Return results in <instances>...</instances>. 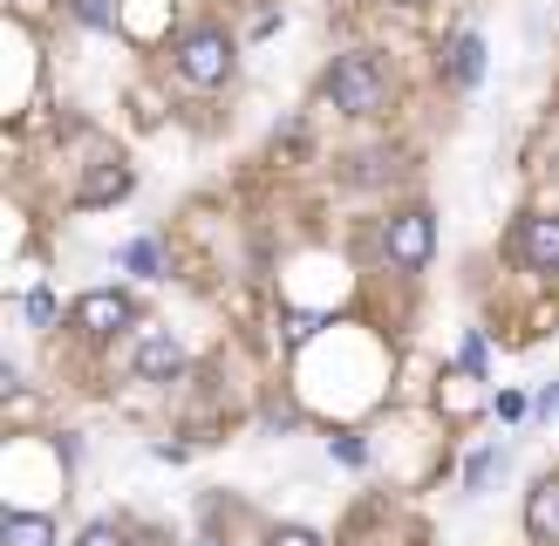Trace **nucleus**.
<instances>
[{"instance_id": "obj_8", "label": "nucleus", "mask_w": 559, "mask_h": 546, "mask_svg": "<svg viewBox=\"0 0 559 546\" xmlns=\"http://www.w3.org/2000/svg\"><path fill=\"white\" fill-rule=\"evenodd\" d=\"M178 363L185 355H178V342L164 335V328H151V335L136 342V376H178Z\"/></svg>"}, {"instance_id": "obj_17", "label": "nucleus", "mask_w": 559, "mask_h": 546, "mask_svg": "<svg viewBox=\"0 0 559 546\" xmlns=\"http://www.w3.org/2000/svg\"><path fill=\"white\" fill-rule=\"evenodd\" d=\"M75 546H123V539H117V526H90V533H82Z\"/></svg>"}, {"instance_id": "obj_10", "label": "nucleus", "mask_w": 559, "mask_h": 546, "mask_svg": "<svg viewBox=\"0 0 559 546\" xmlns=\"http://www.w3.org/2000/svg\"><path fill=\"white\" fill-rule=\"evenodd\" d=\"M123 191H130V171L123 164H103V171L82 185V205H109V199H123Z\"/></svg>"}, {"instance_id": "obj_14", "label": "nucleus", "mask_w": 559, "mask_h": 546, "mask_svg": "<svg viewBox=\"0 0 559 546\" xmlns=\"http://www.w3.org/2000/svg\"><path fill=\"white\" fill-rule=\"evenodd\" d=\"M21 308H27V321H35V328H41V321H55V294H48V287H35V294H27V300H21Z\"/></svg>"}, {"instance_id": "obj_13", "label": "nucleus", "mask_w": 559, "mask_h": 546, "mask_svg": "<svg viewBox=\"0 0 559 546\" xmlns=\"http://www.w3.org/2000/svg\"><path fill=\"white\" fill-rule=\"evenodd\" d=\"M75 21L82 27H109L117 21V0H75Z\"/></svg>"}, {"instance_id": "obj_5", "label": "nucleus", "mask_w": 559, "mask_h": 546, "mask_svg": "<svg viewBox=\"0 0 559 546\" xmlns=\"http://www.w3.org/2000/svg\"><path fill=\"white\" fill-rule=\"evenodd\" d=\"M519 260L539 266V273H559V218H525L519 233Z\"/></svg>"}, {"instance_id": "obj_3", "label": "nucleus", "mask_w": 559, "mask_h": 546, "mask_svg": "<svg viewBox=\"0 0 559 546\" xmlns=\"http://www.w3.org/2000/svg\"><path fill=\"white\" fill-rule=\"evenodd\" d=\"M136 314H130V294H117V287H103V294H82L75 300V328L82 335H96V342H109V335H123Z\"/></svg>"}, {"instance_id": "obj_18", "label": "nucleus", "mask_w": 559, "mask_h": 546, "mask_svg": "<svg viewBox=\"0 0 559 546\" xmlns=\"http://www.w3.org/2000/svg\"><path fill=\"white\" fill-rule=\"evenodd\" d=\"M199 546H218V539H199Z\"/></svg>"}, {"instance_id": "obj_15", "label": "nucleus", "mask_w": 559, "mask_h": 546, "mask_svg": "<svg viewBox=\"0 0 559 546\" xmlns=\"http://www.w3.org/2000/svg\"><path fill=\"white\" fill-rule=\"evenodd\" d=\"M273 546H321V533H307V526H280Z\"/></svg>"}, {"instance_id": "obj_9", "label": "nucleus", "mask_w": 559, "mask_h": 546, "mask_svg": "<svg viewBox=\"0 0 559 546\" xmlns=\"http://www.w3.org/2000/svg\"><path fill=\"white\" fill-rule=\"evenodd\" d=\"M451 82H457V90H478V82H485V41L478 35L451 41Z\"/></svg>"}, {"instance_id": "obj_6", "label": "nucleus", "mask_w": 559, "mask_h": 546, "mask_svg": "<svg viewBox=\"0 0 559 546\" xmlns=\"http://www.w3.org/2000/svg\"><path fill=\"white\" fill-rule=\"evenodd\" d=\"M525 533L559 546V478H539L533 485V499H525Z\"/></svg>"}, {"instance_id": "obj_1", "label": "nucleus", "mask_w": 559, "mask_h": 546, "mask_svg": "<svg viewBox=\"0 0 559 546\" xmlns=\"http://www.w3.org/2000/svg\"><path fill=\"white\" fill-rule=\"evenodd\" d=\"M328 96L334 109H348V117H376V109H389V75L376 55H334V69H328Z\"/></svg>"}, {"instance_id": "obj_16", "label": "nucleus", "mask_w": 559, "mask_h": 546, "mask_svg": "<svg viewBox=\"0 0 559 546\" xmlns=\"http://www.w3.org/2000/svg\"><path fill=\"white\" fill-rule=\"evenodd\" d=\"M498 417L519 424V417H525V396H519V390H506V396H498Z\"/></svg>"}, {"instance_id": "obj_11", "label": "nucleus", "mask_w": 559, "mask_h": 546, "mask_svg": "<svg viewBox=\"0 0 559 546\" xmlns=\"http://www.w3.org/2000/svg\"><path fill=\"white\" fill-rule=\"evenodd\" d=\"M8 546H55V526L41 512H8Z\"/></svg>"}, {"instance_id": "obj_4", "label": "nucleus", "mask_w": 559, "mask_h": 546, "mask_svg": "<svg viewBox=\"0 0 559 546\" xmlns=\"http://www.w3.org/2000/svg\"><path fill=\"white\" fill-rule=\"evenodd\" d=\"M430 246H437L430 212H403V218H389V260H396V266H424V260H430Z\"/></svg>"}, {"instance_id": "obj_12", "label": "nucleus", "mask_w": 559, "mask_h": 546, "mask_svg": "<svg viewBox=\"0 0 559 546\" xmlns=\"http://www.w3.org/2000/svg\"><path fill=\"white\" fill-rule=\"evenodd\" d=\"M123 266H130V273H157V266H164L157 239H130V246H123Z\"/></svg>"}, {"instance_id": "obj_2", "label": "nucleus", "mask_w": 559, "mask_h": 546, "mask_svg": "<svg viewBox=\"0 0 559 546\" xmlns=\"http://www.w3.org/2000/svg\"><path fill=\"white\" fill-rule=\"evenodd\" d=\"M178 69H185V82H191V90H218V82L233 75V41H226V35H212V27H199V35L185 41Z\"/></svg>"}, {"instance_id": "obj_7", "label": "nucleus", "mask_w": 559, "mask_h": 546, "mask_svg": "<svg viewBox=\"0 0 559 546\" xmlns=\"http://www.w3.org/2000/svg\"><path fill=\"white\" fill-rule=\"evenodd\" d=\"M164 27H171V0H123V35L130 41H164Z\"/></svg>"}]
</instances>
